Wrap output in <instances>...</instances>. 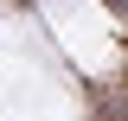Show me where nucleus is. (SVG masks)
<instances>
[]
</instances>
